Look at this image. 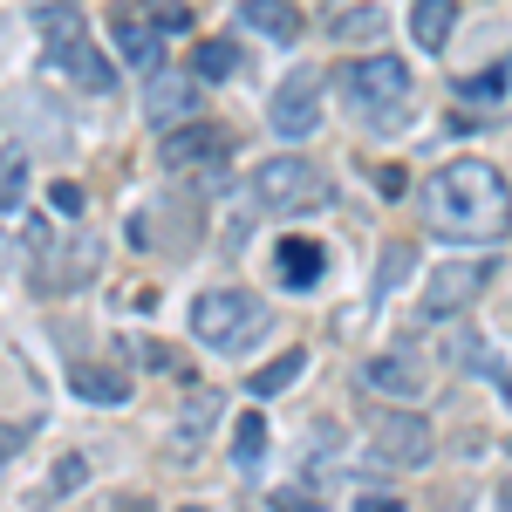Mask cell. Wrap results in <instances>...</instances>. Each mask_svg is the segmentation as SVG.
I'll list each match as a JSON object with an SVG mask.
<instances>
[{
  "label": "cell",
  "mask_w": 512,
  "mask_h": 512,
  "mask_svg": "<svg viewBox=\"0 0 512 512\" xmlns=\"http://www.w3.org/2000/svg\"><path fill=\"white\" fill-rule=\"evenodd\" d=\"M424 226L437 239H458V246H492L512 226V192L506 178L485 158H458L444 164L431 185H424Z\"/></svg>",
  "instance_id": "6da1fadb"
},
{
  "label": "cell",
  "mask_w": 512,
  "mask_h": 512,
  "mask_svg": "<svg viewBox=\"0 0 512 512\" xmlns=\"http://www.w3.org/2000/svg\"><path fill=\"white\" fill-rule=\"evenodd\" d=\"M267 328H274V315H267V301H260L253 287H205V294L192 301V335L212 355L260 349V342H267Z\"/></svg>",
  "instance_id": "7a4b0ae2"
},
{
  "label": "cell",
  "mask_w": 512,
  "mask_h": 512,
  "mask_svg": "<svg viewBox=\"0 0 512 512\" xmlns=\"http://www.w3.org/2000/svg\"><path fill=\"white\" fill-rule=\"evenodd\" d=\"M335 82H342V96H349L369 123H403V110H410V69H403L396 55H362V62H342V69H335Z\"/></svg>",
  "instance_id": "3957f363"
},
{
  "label": "cell",
  "mask_w": 512,
  "mask_h": 512,
  "mask_svg": "<svg viewBox=\"0 0 512 512\" xmlns=\"http://www.w3.org/2000/svg\"><path fill=\"white\" fill-rule=\"evenodd\" d=\"M253 198L267 205V212H321L335 185H328V171L308 158H267L253 171Z\"/></svg>",
  "instance_id": "277c9868"
},
{
  "label": "cell",
  "mask_w": 512,
  "mask_h": 512,
  "mask_svg": "<svg viewBox=\"0 0 512 512\" xmlns=\"http://www.w3.org/2000/svg\"><path fill=\"white\" fill-rule=\"evenodd\" d=\"M41 28H55V41H48V69H62L76 89L103 96V89L117 82V69L103 62V48H96V41H82V21L69 14V7H62V14L48 7V14H41Z\"/></svg>",
  "instance_id": "5b68a950"
},
{
  "label": "cell",
  "mask_w": 512,
  "mask_h": 512,
  "mask_svg": "<svg viewBox=\"0 0 512 512\" xmlns=\"http://www.w3.org/2000/svg\"><path fill=\"white\" fill-rule=\"evenodd\" d=\"M431 451H437L431 424L417 410H390L369 431V472H417V465H431Z\"/></svg>",
  "instance_id": "8992f818"
},
{
  "label": "cell",
  "mask_w": 512,
  "mask_h": 512,
  "mask_svg": "<svg viewBox=\"0 0 512 512\" xmlns=\"http://www.w3.org/2000/svg\"><path fill=\"white\" fill-rule=\"evenodd\" d=\"M492 267H499V260H444V267L431 274V287H424V321L465 315L478 294L492 287Z\"/></svg>",
  "instance_id": "52a82bcc"
},
{
  "label": "cell",
  "mask_w": 512,
  "mask_h": 512,
  "mask_svg": "<svg viewBox=\"0 0 512 512\" xmlns=\"http://www.w3.org/2000/svg\"><path fill=\"white\" fill-rule=\"evenodd\" d=\"M267 117H274V130L287 137V144L315 137V123H321V76L315 69H294V76L280 82V96L267 103Z\"/></svg>",
  "instance_id": "ba28073f"
},
{
  "label": "cell",
  "mask_w": 512,
  "mask_h": 512,
  "mask_svg": "<svg viewBox=\"0 0 512 512\" xmlns=\"http://www.w3.org/2000/svg\"><path fill=\"white\" fill-rule=\"evenodd\" d=\"M110 41H117V62L144 69V76H158V62H164V28L151 21V14H130V7H117Z\"/></svg>",
  "instance_id": "9c48e42d"
},
{
  "label": "cell",
  "mask_w": 512,
  "mask_h": 512,
  "mask_svg": "<svg viewBox=\"0 0 512 512\" xmlns=\"http://www.w3.org/2000/svg\"><path fill=\"white\" fill-rule=\"evenodd\" d=\"M144 117L158 123V130H185V123L198 117V82L192 76H151Z\"/></svg>",
  "instance_id": "30bf717a"
},
{
  "label": "cell",
  "mask_w": 512,
  "mask_h": 512,
  "mask_svg": "<svg viewBox=\"0 0 512 512\" xmlns=\"http://www.w3.org/2000/svg\"><path fill=\"white\" fill-rule=\"evenodd\" d=\"M219 151H226V130H219V123H185V130H164V144H158L164 171H192V164L219 158Z\"/></svg>",
  "instance_id": "8fae6325"
},
{
  "label": "cell",
  "mask_w": 512,
  "mask_h": 512,
  "mask_svg": "<svg viewBox=\"0 0 512 512\" xmlns=\"http://www.w3.org/2000/svg\"><path fill=\"white\" fill-rule=\"evenodd\" d=\"M362 383H369L376 396H403V403H410V396H424V369H417L403 349H383V355H369Z\"/></svg>",
  "instance_id": "7c38bea8"
},
{
  "label": "cell",
  "mask_w": 512,
  "mask_h": 512,
  "mask_svg": "<svg viewBox=\"0 0 512 512\" xmlns=\"http://www.w3.org/2000/svg\"><path fill=\"white\" fill-rule=\"evenodd\" d=\"M321 239H308V233H294V239H280L274 246V274H280V287H315L321 280Z\"/></svg>",
  "instance_id": "4fadbf2b"
},
{
  "label": "cell",
  "mask_w": 512,
  "mask_h": 512,
  "mask_svg": "<svg viewBox=\"0 0 512 512\" xmlns=\"http://www.w3.org/2000/svg\"><path fill=\"white\" fill-rule=\"evenodd\" d=\"M219 410H226V396H219V390H192V403H185V417H178V458H192L198 444L212 437V424H219Z\"/></svg>",
  "instance_id": "5bb4252c"
},
{
  "label": "cell",
  "mask_w": 512,
  "mask_h": 512,
  "mask_svg": "<svg viewBox=\"0 0 512 512\" xmlns=\"http://www.w3.org/2000/svg\"><path fill=\"white\" fill-rule=\"evenodd\" d=\"M451 28H458V7H451V0H417V7H410V35H417V48L444 55V48H451Z\"/></svg>",
  "instance_id": "9a60e30c"
},
{
  "label": "cell",
  "mask_w": 512,
  "mask_h": 512,
  "mask_svg": "<svg viewBox=\"0 0 512 512\" xmlns=\"http://www.w3.org/2000/svg\"><path fill=\"white\" fill-rule=\"evenodd\" d=\"M239 14H246V28H260L267 41L301 35V7H294V0H239Z\"/></svg>",
  "instance_id": "2e32d148"
},
{
  "label": "cell",
  "mask_w": 512,
  "mask_h": 512,
  "mask_svg": "<svg viewBox=\"0 0 512 512\" xmlns=\"http://www.w3.org/2000/svg\"><path fill=\"white\" fill-rule=\"evenodd\" d=\"M69 390L89 396V403H130V376L103 369V362H82V369H69Z\"/></svg>",
  "instance_id": "e0dca14e"
},
{
  "label": "cell",
  "mask_w": 512,
  "mask_h": 512,
  "mask_svg": "<svg viewBox=\"0 0 512 512\" xmlns=\"http://www.w3.org/2000/svg\"><path fill=\"white\" fill-rule=\"evenodd\" d=\"M301 369H308V349H280L267 369H253V376H246V390H253V396H280V390H294V383H301Z\"/></svg>",
  "instance_id": "ac0fdd59"
},
{
  "label": "cell",
  "mask_w": 512,
  "mask_h": 512,
  "mask_svg": "<svg viewBox=\"0 0 512 512\" xmlns=\"http://www.w3.org/2000/svg\"><path fill=\"white\" fill-rule=\"evenodd\" d=\"M192 76H198V82H226V76H239V48H233L226 35H219V41H198V48H192Z\"/></svg>",
  "instance_id": "d6986e66"
},
{
  "label": "cell",
  "mask_w": 512,
  "mask_h": 512,
  "mask_svg": "<svg viewBox=\"0 0 512 512\" xmlns=\"http://www.w3.org/2000/svg\"><path fill=\"white\" fill-rule=\"evenodd\" d=\"M410 260H417V253H410L403 239H396V246H383V260H376V280H369V294H376V301H390L396 287L410 280Z\"/></svg>",
  "instance_id": "ffe728a7"
},
{
  "label": "cell",
  "mask_w": 512,
  "mask_h": 512,
  "mask_svg": "<svg viewBox=\"0 0 512 512\" xmlns=\"http://www.w3.org/2000/svg\"><path fill=\"white\" fill-rule=\"evenodd\" d=\"M233 458L246 465V472L267 458V417H253V410H246V417H233Z\"/></svg>",
  "instance_id": "44dd1931"
},
{
  "label": "cell",
  "mask_w": 512,
  "mask_h": 512,
  "mask_svg": "<svg viewBox=\"0 0 512 512\" xmlns=\"http://www.w3.org/2000/svg\"><path fill=\"white\" fill-rule=\"evenodd\" d=\"M28 198V151H0V212H21Z\"/></svg>",
  "instance_id": "7402d4cb"
},
{
  "label": "cell",
  "mask_w": 512,
  "mask_h": 512,
  "mask_svg": "<svg viewBox=\"0 0 512 512\" xmlns=\"http://www.w3.org/2000/svg\"><path fill=\"white\" fill-rule=\"evenodd\" d=\"M458 96H465L472 110H499V103H506V69H478V76H465Z\"/></svg>",
  "instance_id": "603a6c76"
},
{
  "label": "cell",
  "mask_w": 512,
  "mask_h": 512,
  "mask_svg": "<svg viewBox=\"0 0 512 512\" xmlns=\"http://www.w3.org/2000/svg\"><path fill=\"white\" fill-rule=\"evenodd\" d=\"M390 21H383V7H349V14H335V41H369L383 35Z\"/></svg>",
  "instance_id": "cb8c5ba5"
},
{
  "label": "cell",
  "mask_w": 512,
  "mask_h": 512,
  "mask_svg": "<svg viewBox=\"0 0 512 512\" xmlns=\"http://www.w3.org/2000/svg\"><path fill=\"white\" fill-rule=\"evenodd\" d=\"M48 212H55V219H82V185L55 178V185H48Z\"/></svg>",
  "instance_id": "d4e9b609"
},
{
  "label": "cell",
  "mask_w": 512,
  "mask_h": 512,
  "mask_svg": "<svg viewBox=\"0 0 512 512\" xmlns=\"http://www.w3.org/2000/svg\"><path fill=\"white\" fill-rule=\"evenodd\" d=\"M82 478H89V465L82 458H55V472H48V492L62 499V492H82Z\"/></svg>",
  "instance_id": "484cf974"
},
{
  "label": "cell",
  "mask_w": 512,
  "mask_h": 512,
  "mask_svg": "<svg viewBox=\"0 0 512 512\" xmlns=\"http://www.w3.org/2000/svg\"><path fill=\"white\" fill-rule=\"evenodd\" d=\"M137 355H144L151 369H164V376H185V355H178V349H164V342H137Z\"/></svg>",
  "instance_id": "4316f807"
},
{
  "label": "cell",
  "mask_w": 512,
  "mask_h": 512,
  "mask_svg": "<svg viewBox=\"0 0 512 512\" xmlns=\"http://www.w3.org/2000/svg\"><path fill=\"white\" fill-rule=\"evenodd\" d=\"M321 499L308 492V485H294V492H274V512H315Z\"/></svg>",
  "instance_id": "83f0119b"
},
{
  "label": "cell",
  "mask_w": 512,
  "mask_h": 512,
  "mask_svg": "<svg viewBox=\"0 0 512 512\" xmlns=\"http://www.w3.org/2000/svg\"><path fill=\"white\" fill-rule=\"evenodd\" d=\"M28 444V424H0V458H14Z\"/></svg>",
  "instance_id": "f1b7e54d"
},
{
  "label": "cell",
  "mask_w": 512,
  "mask_h": 512,
  "mask_svg": "<svg viewBox=\"0 0 512 512\" xmlns=\"http://www.w3.org/2000/svg\"><path fill=\"white\" fill-rule=\"evenodd\" d=\"M355 512H403V499H383V492H362Z\"/></svg>",
  "instance_id": "f546056e"
},
{
  "label": "cell",
  "mask_w": 512,
  "mask_h": 512,
  "mask_svg": "<svg viewBox=\"0 0 512 512\" xmlns=\"http://www.w3.org/2000/svg\"><path fill=\"white\" fill-rule=\"evenodd\" d=\"M376 192H383V198L403 192V171H396V164H383V171H376Z\"/></svg>",
  "instance_id": "4dcf8cb0"
},
{
  "label": "cell",
  "mask_w": 512,
  "mask_h": 512,
  "mask_svg": "<svg viewBox=\"0 0 512 512\" xmlns=\"http://www.w3.org/2000/svg\"><path fill=\"white\" fill-rule=\"evenodd\" d=\"M492 512H512V472L499 478V506H492Z\"/></svg>",
  "instance_id": "1f68e13d"
},
{
  "label": "cell",
  "mask_w": 512,
  "mask_h": 512,
  "mask_svg": "<svg viewBox=\"0 0 512 512\" xmlns=\"http://www.w3.org/2000/svg\"><path fill=\"white\" fill-rule=\"evenodd\" d=\"M110 512H151V499H117Z\"/></svg>",
  "instance_id": "d6a6232c"
},
{
  "label": "cell",
  "mask_w": 512,
  "mask_h": 512,
  "mask_svg": "<svg viewBox=\"0 0 512 512\" xmlns=\"http://www.w3.org/2000/svg\"><path fill=\"white\" fill-rule=\"evenodd\" d=\"M239 512H267V506H253V499H246V506H239Z\"/></svg>",
  "instance_id": "836d02e7"
},
{
  "label": "cell",
  "mask_w": 512,
  "mask_h": 512,
  "mask_svg": "<svg viewBox=\"0 0 512 512\" xmlns=\"http://www.w3.org/2000/svg\"><path fill=\"white\" fill-rule=\"evenodd\" d=\"M178 512H205V506H178Z\"/></svg>",
  "instance_id": "e575fe53"
}]
</instances>
